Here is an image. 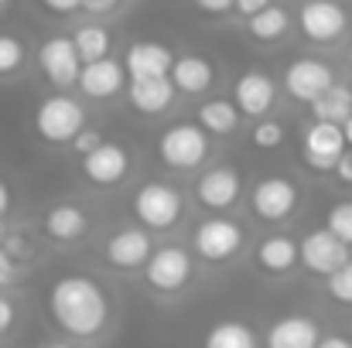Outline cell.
<instances>
[{
    "label": "cell",
    "instance_id": "1",
    "mask_svg": "<svg viewBox=\"0 0 352 348\" xmlns=\"http://www.w3.org/2000/svg\"><path fill=\"white\" fill-rule=\"evenodd\" d=\"M48 314L76 342H93L110 325V290L89 273H65L48 287Z\"/></svg>",
    "mask_w": 352,
    "mask_h": 348
},
{
    "label": "cell",
    "instance_id": "2",
    "mask_svg": "<svg viewBox=\"0 0 352 348\" xmlns=\"http://www.w3.org/2000/svg\"><path fill=\"white\" fill-rule=\"evenodd\" d=\"M154 150H157V161L164 167H171V171H195V167H202L209 161L212 140H209V133L199 123L182 119V123H171L168 130H161Z\"/></svg>",
    "mask_w": 352,
    "mask_h": 348
},
{
    "label": "cell",
    "instance_id": "3",
    "mask_svg": "<svg viewBox=\"0 0 352 348\" xmlns=\"http://www.w3.org/2000/svg\"><path fill=\"white\" fill-rule=\"evenodd\" d=\"M130 212L147 232H168L185 216V195L168 181H147L133 192Z\"/></svg>",
    "mask_w": 352,
    "mask_h": 348
},
{
    "label": "cell",
    "instance_id": "4",
    "mask_svg": "<svg viewBox=\"0 0 352 348\" xmlns=\"http://www.w3.org/2000/svg\"><path fill=\"white\" fill-rule=\"evenodd\" d=\"M31 123H34L38 140L62 147V143H72V137L86 126V110H82L79 100H72L65 93H55V96H45L38 103Z\"/></svg>",
    "mask_w": 352,
    "mask_h": 348
},
{
    "label": "cell",
    "instance_id": "5",
    "mask_svg": "<svg viewBox=\"0 0 352 348\" xmlns=\"http://www.w3.org/2000/svg\"><path fill=\"white\" fill-rule=\"evenodd\" d=\"M243 246H246V229L230 216H209L192 232V249L212 266L233 263L243 253Z\"/></svg>",
    "mask_w": 352,
    "mask_h": 348
},
{
    "label": "cell",
    "instance_id": "6",
    "mask_svg": "<svg viewBox=\"0 0 352 348\" xmlns=\"http://www.w3.org/2000/svg\"><path fill=\"white\" fill-rule=\"evenodd\" d=\"M298 31L311 45H336L349 34L352 14L339 0H305L298 7Z\"/></svg>",
    "mask_w": 352,
    "mask_h": 348
},
{
    "label": "cell",
    "instance_id": "7",
    "mask_svg": "<svg viewBox=\"0 0 352 348\" xmlns=\"http://www.w3.org/2000/svg\"><path fill=\"white\" fill-rule=\"evenodd\" d=\"M144 280L154 294H178L195 277V259L185 246H157L144 259Z\"/></svg>",
    "mask_w": 352,
    "mask_h": 348
},
{
    "label": "cell",
    "instance_id": "8",
    "mask_svg": "<svg viewBox=\"0 0 352 348\" xmlns=\"http://www.w3.org/2000/svg\"><path fill=\"white\" fill-rule=\"evenodd\" d=\"M298 202H301V192L284 174H267L250 192V212L260 222H284V219H291Z\"/></svg>",
    "mask_w": 352,
    "mask_h": 348
},
{
    "label": "cell",
    "instance_id": "9",
    "mask_svg": "<svg viewBox=\"0 0 352 348\" xmlns=\"http://www.w3.org/2000/svg\"><path fill=\"white\" fill-rule=\"evenodd\" d=\"M130 171H133V154L117 140H103L89 154H82V178L96 188H117L130 178Z\"/></svg>",
    "mask_w": 352,
    "mask_h": 348
},
{
    "label": "cell",
    "instance_id": "10",
    "mask_svg": "<svg viewBox=\"0 0 352 348\" xmlns=\"http://www.w3.org/2000/svg\"><path fill=\"white\" fill-rule=\"evenodd\" d=\"M346 259H349V242H342L336 232L329 229H311L298 242V263L308 273H315V277H329Z\"/></svg>",
    "mask_w": 352,
    "mask_h": 348
},
{
    "label": "cell",
    "instance_id": "11",
    "mask_svg": "<svg viewBox=\"0 0 352 348\" xmlns=\"http://www.w3.org/2000/svg\"><path fill=\"white\" fill-rule=\"evenodd\" d=\"M243 195V178L233 164H212L195 181V198L209 212H230Z\"/></svg>",
    "mask_w": 352,
    "mask_h": 348
},
{
    "label": "cell",
    "instance_id": "12",
    "mask_svg": "<svg viewBox=\"0 0 352 348\" xmlns=\"http://www.w3.org/2000/svg\"><path fill=\"white\" fill-rule=\"evenodd\" d=\"M38 65H41V72H45V79H48L52 86L69 89V86H76V79H79L82 58H79L76 41H72L69 34H52V38H45L41 48H38Z\"/></svg>",
    "mask_w": 352,
    "mask_h": 348
},
{
    "label": "cell",
    "instance_id": "13",
    "mask_svg": "<svg viewBox=\"0 0 352 348\" xmlns=\"http://www.w3.org/2000/svg\"><path fill=\"white\" fill-rule=\"evenodd\" d=\"M301 150H305V164H308L311 171L329 174V171L336 167L339 154L346 150L342 126H339V123H332V119H315V123L305 130Z\"/></svg>",
    "mask_w": 352,
    "mask_h": 348
},
{
    "label": "cell",
    "instance_id": "14",
    "mask_svg": "<svg viewBox=\"0 0 352 348\" xmlns=\"http://www.w3.org/2000/svg\"><path fill=\"white\" fill-rule=\"evenodd\" d=\"M332 82H336L332 65L322 62V58H311V55L294 58V62L284 69V89H287L298 103H311V100L322 96Z\"/></svg>",
    "mask_w": 352,
    "mask_h": 348
},
{
    "label": "cell",
    "instance_id": "15",
    "mask_svg": "<svg viewBox=\"0 0 352 348\" xmlns=\"http://www.w3.org/2000/svg\"><path fill=\"white\" fill-rule=\"evenodd\" d=\"M233 103L239 116H250V119H260L274 110L277 103V82L263 72V69H250L236 79L233 86Z\"/></svg>",
    "mask_w": 352,
    "mask_h": 348
},
{
    "label": "cell",
    "instance_id": "16",
    "mask_svg": "<svg viewBox=\"0 0 352 348\" xmlns=\"http://www.w3.org/2000/svg\"><path fill=\"white\" fill-rule=\"evenodd\" d=\"M126 82V69L120 65L117 58L103 55V58H93V62H82L79 69V93L89 96V100H113Z\"/></svg>",
    "mask_w": 352,
    "mask_h": 348
},
{
    "label": "cell",
    "instance_id": "17",
    "mask_svg": "<svg viewBox=\"0 0 352 348\" xmlns=\"http://www.w3.org/2000/svg\"><path fill=\"white\" fill-rule=\"evenodd\" d=\"M151 235L147 229L140 226H126V229H117L110 239H107V249H103V256H107V263L110 266H117V270H140L144 266V259L151 256Z\"/></svg>",
    "mask_w": 352,
    "mask_h": 348
},
{
    "label": "cell",
    "instance_id": "18",
    "mask_svg": "<svg viewBox=\"0 0 352 348\" xmlns=\"http://www.w3.org/2000/svg\"><path fill=\"white\" fill-rule=\"evenodd\" d=\"M175 82L171 76H144V79H130L126 100L140 116H161L171 110L175 103Z\"/></svg>",
    "mask_w": 352,
    "mask_h": 348
},
{
    "label": "cell",
    "instance_id": "19",
    "mask_svg": "<svg viewBox=\"0 0 352 348\" xmlns=\"http://www.w3.org/2000/svg\"><path fill=\"white\" fill-rule=\"evenodd\" d=\"M168 76H171V82H175L178 93H185V96H202V93H209L212 82H216V65H212L206 55H192V51H188V55H175Z\"/></svg>",
    "mask_w": 352,
    "mask_h": 348
},
{
    "label": "cell",
    "instance_id": "20",
    "mask_svg": "<svg viewBox=\"0 0 352 348\" xmlns=\"http://www.w3.org/2000/svg\"><path fill=\"white\" fill-rule=\"evenodd\" d=\"M175 62V51L164 41H133L123 55V69L130 72V79H144V76H168Z\"/></svg>",
    "mask_w": 352,
    "mask_h": 348
},
{
    "label": "cell",
    "instance_id": "21",
    "mask_svg": "<svg viewBox=\"0 0 352 348\" xmlns=\"http://www.w3.org/2000/svg\"><path fill=\"white\" fill-rule=\"evenodd\" d=\"M318 338H322V332L308 314H287V318L274 321V328L267 332L270 348H315Z\"/></svg>",
    "mask_w": 352,
    "mask_h": 348
},
{
    "label": "cell",
    "instance_id": "22",
    "mask_svg": "<svg viewBox=\"0 0 352 348\" xmlns=\"http://www.w3.org/2000/svg\"><path fill=\"white\" fill-rule=\"evenodd\" d=\"M86 229H89V216L76 202H58L45 212V232L55 242H76L86 235Z\"/></svg>",
    "mask_w": 352,
    "mask_h": 348
},
{
    "label": "cell",
    "instance_id": "23",
    "mask_svg": "<svg viewBox=\"0 0 352 348\" xmlns=\"http://www.w3.org/2000/svg\"><path fill=\"white\" fill-rule=\"evenodd\" d=\"M253 259H256V270H260V273L284 277V273H291L294 263H298V242H294L291 235H270V239H263V242L256 246Z\"/></svg>",
    "mask_w": 352,
    "mask_h": 348
},
{
    "label": "cell",
    "instance_id": "24",
    "mask_svg": "<svg viewBox=\"0 0 352 348\" xmlns=\"http://www.w3.org/2000/svg\"><path fill=\"white\" fill-rule=\"evenodd\" d=\"M291 14H287V7H277V3H267V7H260L256 14H250L246 17V34L253 38V41H260V45H274V41H280L287 31H291Z\"/></svg>",
    "mask_w": 352,
    "mask_h": 348
},
{
    "label": "cell",
    "instance_id": "25",
    "mask_svg": "<svg viewBox=\"0 0 352 348\" xmlns=\"http://www.w3.org/2000/svg\"><path fill=\"white\" fill-rule=\"evenodd\" d=\"M195 116H199V126L209 137H230V133H236V126H239V110H236V103H230V100H209V103L199 106Z\"/></svg>",
    "mask_w": 352,
    "mask_h": 348
},
{
    "label": "cell",
    "instance_id": "26",
    "mask_svg": "<svg viewBox=\"0 0 352 348\" xmlns=\"http://www.w3.org/2000/svg\"><path fill=\"white\" fill-rule=\"evenodd\" d=\"M349 113H352V89H346L342 82H332L322 96L311 100V116H315V119L342 123Z\"/></svg>",
    "mask_w": 352,
    "mask_h": 348
},
{
    "label": "cell",
    "instance_id": "27",
    "mask_svg": "<svg viewBox=\"0 0 352 348\" xmlns=\"http://www.w3.org/2000/svg\"><path fill=\"white\" fill-rule=\"evenodd\" d=\"M206 345L209 348H253L256 345V332L243 321H219L216 328L206 332Z\"/></svg>",
    "mask_w": 352,
    "mask_h": 348
},
{
    "label": "cell",
    "instance_id": "28",
    "mask_svg": "<svg viewBox=\"0 0 352 348\" xmlns=\"http://www.w3.org/2000/svg\"><path fill=\"white\" fill-rule=\"evenodd\" d=\"M72 41H76V51H79L82 62L103 58V55H110V48H113V38H110V31H107L103 24H82V27L72 34Z\"/></svg>",
    "mask_w": 352,
    "mask_h": 348
},
{
    "label": "cell",
    "instance_id": "29",
    "mask_svg": "<svg viewBox=\"0 0 352 348\" xmlns=\"http://www.w3.org/2000/svg\"><path fill=\"white\" fill-rule=\"evenodd\" d=\"M24 62H28V45H24L17 34L0 31V79L17 76V72L24 69Z\"/></svg>",
    "mask_w": 352,
    "mask_h": 348
},
{
    "label": "cell",
    "instance_id": "30",
    "mask_svg": "<svg viewBox=\"0 0 352 348\" xmlns=\"http://www.w3.org/2000/svg\"><path fill=\"white\" fill-rule=\"evenodd\" d=\"M250 143L256 147V150H277L280 143H284V126L277 123V119H256L253 123V130H250Z\"/></svg>",
    "mask_w": 352,
    "mask_h": 348
},
{
    "label": "cell",
    "instance_id": "31",
    "mask_svg": "<svg viewBox=\"0 0 352 348\" xmlns=\"http://www.w3.org/2000/svg\"><path fill=\"white\" fill-rule=\"evenodd\" d=\"M325 280H329V297L352 308V259H346L339 270H332Z\"/></svg>",
    "mask_w": 352,
    "mask_h": 348
},
{
    "label": "cell",
    "instance_id": "32",
    "mask_svg": "<svg viewBox=\"0 0 352 348\" xmlns=\"http://www.w3.org/2000/svg\"><path fill=\"white\" fill-rule=\"evenodd\" d=\"M325 229L336 232L342 242H352V202H336V205L329 209Z\"/></svg>",
    "mask_w": 352,
    "mask_h": 348
},
{
    "label": "cell",
    "instance_id": "33",
    "mask_svg": "<svg viewBox=\"0 0 352 348\" xmlns=\"http://www.w3.org/2000/svg\"><path fill=\"white\" fill-rule=\"evenodd\" d=\"M96 143H103V133H100V130H89V126H82V130L72 137V150H76L79 157H82V154H89Z\"/></svg>",
    "mask_w": 352,
    "mask_h": 348
},
{
    "label": "cell",
    "instance_id": "34",
    "mask_svg": "<svg viewBox=\"0 0 352 348\" xmlns=\"http://www.w3.org/2000/svg\"><path fill=\"white\" fill-rule=\"evenodd\" d=\"M14 321H17V304L0 294V335H7L14 328Z\"/></svg>",
    "mask_w": 352,
    "mask_h": 348
},
{
    "label": "cell",
    "instance_id": "35",
    "mask_svg": "<svg viewBox=\"0 0 352 348\" xmlns=\"http://www.w3.org/2000/svg\"><path fill=\"white\" fill-rule=\"evenodd\" d=\"M14 277H17V263H14V256L3 249V242H0V287H7V283H14Z\"/></svg>",
    "mask_w": 352,
    "mask_h": 348
},
{
    "label": "cell",
    "instance_id": "36",
    "mask_svg": "<svg viewBox=\"0 0 352 348\" xmlns=\"http://www.w3.org/2000/svg\"><path fill=\"white\" fill-rule=\"evenodd\" d=\"M329 174H336L342 185H352V147L339 154V161H336V167H332Z\"/></svg>",
    "mask_w": 352,
    "mask_h": 348
},
{
    "label": "cell",
    "instance_id": "37",
    "mask_svg": "<svg viewBox=\"0 0 352 348\" xmlns=\"http://www.w3.org/2000/svg\"><path fill=\"white\" fill-rule=\"evenodd\" d=\"M202 14H209V17H219V14H226V10H233V0H192Z\"/></svg>",
    "mask_w": 352,
    "mask_h": 348
},
{
    "label": "cell",
    "instance_id": "38",
    "mask_svg": "<svg viewBox=\"0 0 352 348\" xmlns=\"http://www.w3.org/2000/svg\"><path fill=\"white\" fill-rule=\"evenodd\" d=\"M41 7L45 10H52V14H76V10H82V0H41Z\"/></svg>",
    "mask_w": 352,
    "mask_h": 348
},
{
    "label": "cell",
    "instance_id": "39",
    "mask_svg": "<svg viewBox=\"0 0 352 348\" xmlns=\"http://www.w3.org/2000/svg\"><path fill=\"white\" fill-rule=\"evenodd\" d=\"M270 0H233V10L239 17H250V14H256L260 7H267Z\"/></svg>",
    "mask_w": 352,
    "mask_h": 348
},
{
    "label": "cell",
    "instance_id": "40",
    "mask_svg": "<svg viewBox=\"0 0 352 348\" xmlns=\"http://www.w3.org/2000/svg\"><path fill=\"white\" fill-rule=\"evenodd\" d=\"M120 0H82V10H89V14H110V10H117Z\"/></svg>",
    "mask_w": 352,
    "mask_h": 348
},
{
    "label": "cell",
    "instance_id": "41",
    "mask_svg": "<svg viewBox=\"0 0 352 348\" xmlns=\"http://www.w3.org/2000/svg\"><path fill=\"white\" fill-rule=\"evenodd\" d=\"M318 345L322 348H352V342L346 338V335H322Z\"/></svg>",
    "mask_w": 352,
    "mask_h": 348
},
{
    "label": "cell",
    "instance_id": "42",
    "mask_svg": "<svg viewBox=\"0 0 352 348\" xmlns=\"http://www.w3.org/2000/svg\"><path fill=\"white\" fill-rule=\"evenodd\" d=\"M7 209H10V185L0 178V219L7 216Z\"/></svg>",
    "mask_w": 352,
    "mask_h": 348
},
{
    "label": "cell",
    "instance_id": "43",
    "mask_svg": "<svg viewBox=\"0 0 352 348\" xmlns=\"http://www.w3.org/2000/svg\"><path fill=\"white\" fill-rule=\"evenodd\" d=\"M339 126H342V137H346V147H352V113L346 116V119H342Z\"/></svg>",
    "mask_w": 352,
    "mask_h": 348
},
{
    "label": "cell",
    "instance_id": "44",
    "mask_svg": "<svg viewBox=\"0 0 352 348\" xmlns=\"http://www.w3.org/2000/svg\"><path fill=\"white\" fill-rule=\"evenodd\" d=\"M10 3H14V0H0V14H7V10H10Z\"/></svg>",
    "mask_w": 352,
    "mask_h": 348
},
{
    "label": "cell",
    "instance_id": "45",
    "mask_svg": "<svg viewBox=\"0 0 352 348\" xmlns=\"http://www.w3.org/2000/svg\"><path fill=\"white\" fill-rule=\"evenodd\" d=\"M7 239V229H3V219H0V242Z\"/></svg>",
    "mask_w": 352,
    "mask_h": 348
},
{
    "label": "cell",
    "instance_id": "46",
    "mask_svg": "<svg viewBox=\"0 0 352 348\" xmlns=\"http://www.w3.org/2000/svg\"><path fill=\"white\" fill-rule=\"evenodd\" d=\"M349 65H352V45H349Z\"/></svg>",
    "mask_w": 352,
    "mask_h": 348
},
{
    "label": "cell",
    "instance_id": "47",
    "mask_svg": "<svg viewBox=\"0 0 352 348\" xmlns=\"http://www.w3.org/2000/svg\"><path fill=\"white\" fill-rule=\"evenodd\" d=\"M349 259H352V242H349Z\"/></svg>",
    "mask_w": 352,
    "mask_h": 348
}]
</instances>
